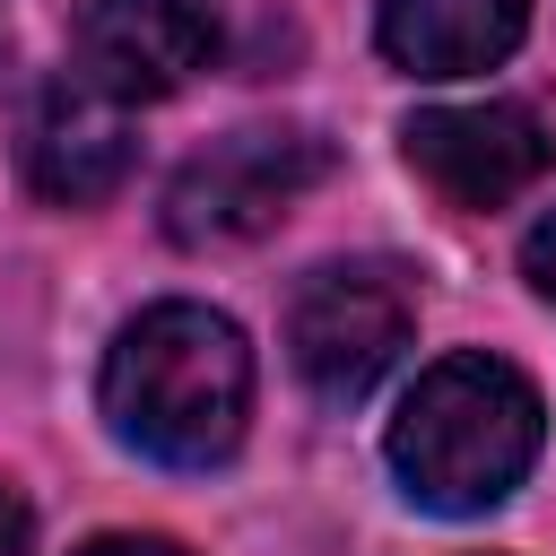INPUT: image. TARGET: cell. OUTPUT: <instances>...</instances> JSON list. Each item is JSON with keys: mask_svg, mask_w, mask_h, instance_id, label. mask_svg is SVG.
I'll return each mask as SVG.
<instances>
[{"mask_svg": "<svg viewBox=\"0 0 556 556\" xmlns=\"http://www.w3.org/2000/svg\"><path fill=\"white\" fill-rule=\"evenodd\" d=\"M539 434H547V408H539L530 374L469 348V356H434L408 382L382 452L426 513H495L530 478Z\"/></svg>", "mask_w": 556, "mask_h": 556, "instance_id": "obj_2", "label": "cell"}, {"mask_svg": "<svg viewBox=\"0 0 556 556\" xmlns=\"http://www.w3.org/2000/svg\"><path fill=\"white\" fill-rule=\"evenodd\" d=\"M521 278H530V287L556 304V208H547V217L521 235Z\"/></svg>", "mask_w": 556, "mask_h": 556, "instance_id": "obj_9", "label": "cell"}, {"mask_svg": "<svg viewBox=\"0 0 556 556\" xmlns=\"http://www.w3.org/2000/svg\"><path fill=\"white\" fill-rule=\"evenodd\" d=\"M530 26V0H382V52L408 78H469L495 70Z\"/></svg>", "mask_w": 556, "mask_h": 556, "instance_id": "obj_8", "label": "cell"}, {"mask_svg": "<svg viewBox=\"0 0 556 556\" xmlns=\"http://www.w3.org/2000/svg\"><path fill=\"white\" fill-rule=\"evenodd\" d=\"M0 556H35V513L17 486H0Z\"/></svg>", "mask_w": 556, "mask_h": 556, "instance_id": "obj_10", "label": "cell"}, {"mask_svg": "<svg viewBox=\"0 0 556 556\" xmlns=\"http://www.w3.org/2000/svg\"><path fill=\"white\" fill-rule=\"evenodd\" d=\"M70 43H78V78H96L122 104H148L208 70L217 0H78Z\"/></svg>", "mask_w": 556, "mask_h": 556, "instance_id": "obj_6", "label": "cell"}, {"mask_svg": "<svg viewBox=\"0 0 556 556\" xmlns=\"http://www.w3.org/2000/svg\"><path fill=\"white\" fill-rule=\"evenodd\" d=\"M17 165L43 200L61 208H87L104 191H122L130 174V104L104 96L96 78H43V96L26 104V130H17Z\"/></svg>", "mask_w": 556, "mask_h": 556, "instance_id": "obj_7", "label": "cell"}, {"mask_svg": "<svg viewBox=\"0 0 556 556\" xmlns=\"http://www.w3.org/2000/svg\"><path fill=\"white\" fill-rule=\"evenodd\" d=\"M104 417L165 469H217L252 417V348L208 304H148L104 356Z\"/></svg>", "mask_w": 556, "mask_h": 556, "instance_id": "obj_1", "label": "cell"}, {"mask_svg": "<svg viewBox=\"0 0 556 556\" xmlns=\"http://www.w3.org/2000/svg\"><path fill=\"white\" fill-rule=\"evenodd\" d=\"M330 174V139L295 130V122H252L208 139L174 182H165V235L208 252V243H252L269 235L313 182Z\"/></svg>", "mask_w": 556, "mask_h": 556, "instance_id": "obj_3", "label": "cell"}, {"mask_svg": "<svg viewBox=\"0 0 556 556\" xmlns=\"http://www.w3.org/2000/svg\"><path fill=\"white\" fill-rule=\"evenodd\" d=\"M408 330H417V295L391 261H330L304 278V295L287 313V356L321 400L348 408L400 365Z\"/></svg>", "mask_w": 556, "mask_h": 556, "instance_id": "obj_4", "label": "cell"}, {"mask_svg": "<svg viewBox=\"0 0 556 556\" xmlns=\"http://www.w3.org/2000/svg\"><path fill=\"white\" fill-rule=\"evenodd\" d=\"M78 556H191V547H174V539H139V530H113V539H87Z\"/></svg>", "mask_w": 556, "mask_h": 556, "instance_id": "obj_11", "label": "cell"}, {"mask_svg": "<svg viewBox=\"0 0 556 556\" xmlns=\"http://www.w3.org/2000/svg\"><path fill=\"white\" fill-rule=\"evenodd\" d=\"M400 148L452 208H504L556 165V139L530 104H426L408 113Z\"/></svg>", "mask_w": 556, "mask_h": 556, "instance_id": "obj_5", "label": "cell"}]
</instances>
